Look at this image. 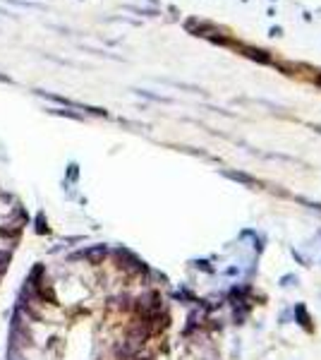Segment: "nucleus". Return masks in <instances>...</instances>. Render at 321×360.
Segmentation results:
<instances>
[{
  "mask_svg": "<svg viewBox=\"0 0 321 360\" xmlns=\"http://www.w3.org/2000/svg\"><path fill=\"white\" fill-rule=\"evenodd\" d=\"M5 360H27V358H25V353H22L20 348H13V346H10V348H8V356H5Z\"/></svg>",
  "mask_w": 321,
  "mask_h": 360,
  "instance_id": "nucleus-4",
  "label": "nucleus"
},
{
  "mask_svg": "<svg viewBox=\"0 0 321 360\" xmlns=\"http://www.w3.org/2000/svg\"><path fill=\"white\" fill-rule=\"evenodd\" d=\"M10 262H13V250H10V248H0V278H3V274L8 271Z\"/></svg>",
  "mask_w": 321,
  "mask_h": 360,
  "instance_id": "nucleus-2",
  "label": "nucleus"
},
{
  "mask_svg": "<svg viewBox=\"0 0 321 360\" xmlns=\"http://www.w3.org/2000/svg\"><path fill=\"white\" fill-rule=\"evenodd\" d=\"M34 231H37L39 236H46L51 231L48 224H46V219H44V214H39V217H37V226H34Z\"/></svg>",
  "mask_w": 321,
  "mask_h": 360,
  "instance_id": "nucleus-3",
  "label": "nucleus"
},
{
  "mask_svg": "<svg viewBox=\"0 0 321 360\" xmlns=\"http://www.w3.org/2000/svg\"><path fill=\"white\" fill-rule=\"evenodd\" d=\"M20 236H22V226H0V238H5V240L15 243Z\"/></svg>",
  "mask_w": 321,
  "mask_h": 360,
  "instance_id": "nucleus-1",
  "label": "nucleus"
}]
</instances>
